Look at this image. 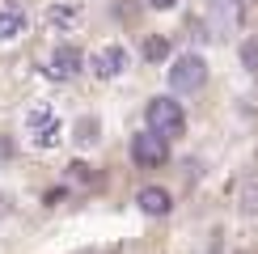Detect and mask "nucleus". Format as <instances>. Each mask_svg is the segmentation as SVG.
Segmentation results:
<instances>
[{"mask_svg":"<svg viewBox=\"0 0 258 254\" xmlns=\"http://www.w3.org/2000/svg\"><path fill=\"white\" fill-rule=\"evenodd\" d=\"M77 132H81V136H77L81 144H98V119H81Z\"/></svg>","mask_w":258,"mask_h":254,"instance_id":"ddd939ff","label":"nucleus"},{"mask_svg":"<svg viewBox=\"0 0 258 254\" xmlns=\"http://www.w3.org/2000/svg\"><path fill=\"white\" fill-rule=\"evenodd\" d=\"M42 26H51L55 34H68V30L81 26V9L77 5H51L47 13H42Z\"/></svg>","mask_w":258,"mask_h":254,"instance_id":"1a4fd4ad","label":"nucleus"},{"mask_svg":"<svg viewBox=\"0 0 258 254\" xmlns=\"http://www.w3.org/2000/svg\"><path fill=\"white\" fill-rule=\"evenodd\" d=\"M241 68L245 72H258V38H245L241 42Z\"/></svg>","mask_w":258,"mask_h":254,"instance_id":"f8f14e48","label":"nucleus"},{"mask_svg":"<svg viewBox=\"0 0 258 254\" xmlns=\"http://www.w3.org/2000/svg\"><path fill=\"white\" fill-rule=\"evenodd\" d=\"M165 55H169V42H165V38H148V42H144V59H148V64H161Z\"/></svg>","mask_w":258,"mask_h":254,"instance_id":"9b49d317","label":"nucleus"},{"mask_svg":"<svg viewBox=\"0 0 258 254\" xmlns=\"http://www.w3.org/2000/svg\"><path fill=\"white\" fill-rule=\"evenodd\" d=\"M136 204H140L144 216H165V212L174 208V195H169L165 186H144V190L136 195Z\"/></svg>","mask_w":258,"mask_h":254,"instance_id":"6e6552de","label":"nucleus"},{"mask_svg":"<svg viewBox=\"0 0 258 254\" xmlns=\"http://www.w3.org/2000/svg\"><path fill=\"white\" fill-rule=\"evenodd\" d=\"M178 0H148V9H161V13H165V9H174Z\"/></svg>","mask_w":258,"mask_h":254,"instance_id":"4468645a","label":"nucleus"},{"mask_svg":"<svg viewBox=\"0 0 258 254\" xmlns=\"http://www.w3.org/2000/svg\"><path fill=\"white\" fill-rule=\"evenodd\" d=\"M165 157H169V144H165V136L153 132V127H148V132H140V136H132V161H136L140 169L165 165Z\"/></svg>","mask_w":258,"mask_h":254,"instance_id":"423d86ee","label":"nucleus"},{"mask_svg":"<svg viewBox=\"0 0 258 254\" xmlns=\"http://www.w3.org/2000/svg\"><path fill=\"white\" fill-rule=\"evenodd\" d=\"M241 212L258 216V174H245V182H241Z\"/></svg>","mask_w":258,"mask_h":254,"instance_id":"9d476101","label":"nucleus"},{"mask_svg":"<svg viewBox=\"0 0 258 254\" xmlns=\"http://www.w3.org/2000/svg\"><path fill=\"white\" fill-rule=\"evenodd\" d=\"M127 59H132V55H127L123 42H106V47H98L89 55V68H93V77H98V81H114V77H123V72H127Z\"/></svg>","mask_w":258,"mask_h":254,"instance_id":"39448f33","label":"nucleus"},{"mask_svg":"<svg viewBox=\"0 0 258 254\" xmlns=\"http://www.w3.org/2000/svg\"><path fill=\"white\" fill-rule=\"evenodd\" d=\"M21 127H26V140L34 153H51L63 140V119L51 102H34L26 114H21Z\"/></svg>","mask_w":258,"mask_h":254,"instance_id":"f257e3e1","label":"nucleus"},{"mask_svg":"<svg viewBox=\"0 0 258 254\" xmlns=\"http://www.w3.org/2000/svg\"><path fill=\"white\" fill-rule=\"evenodd\" d=\"M144 119H148V127H153L157 136H182V127H186V110L174 102V98H153L148 102V110H144Z\"/></svg>","mask_w":258,"mask_h":254,"instance_id":"7ed1b4c3","label":"nucleus"},{"mask_svg":"<svg viewBox=\"0 0 258 254\" xmlns=\"http://www.w3.org/2000/svg\"><path fill=\"white\" fill-rule=\"evenodd\" d=\"M81 68H85V55H81L77 42H59V47L47 55V64H42V72H47L51 81H59V85L63 81H77Z\"/></svg>","mask_w":258,"mask_h":254,"instance_id":"20e7f679","label":"nucleus"},{"mask_svg":"<svg viewBox=\"0 0 258 254\" xmlns=\"http://www.w3.org/2000/svg\"><path fill=\"white\" fill-rule=\"evenodd\" d=\"M30 30V13L17 0H0V42H17Z\"/></svg>","mask_w":258,"mask_h":254,"instance_id":"0eeeda50","label":"nucleus"},{"mask_svg":"<svg viewBox=\"0 0 258 254\" xmlns=\"http://www.w3.org/2000/svg\"><path fill=\"white\" fill-rule=\"evenodd\" d=\"M165 81H169L174 93H195V89H203V81H208V64H203V55H195V51H190V55H178L169 64Z\"/></svg>","mask_w":258,"mask_h":254,"instance_id":"f03ea898","label":"nucleus"}]
</instances>
